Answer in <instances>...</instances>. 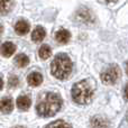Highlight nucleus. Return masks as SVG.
<instances>
[{"label": "nucleus", "mask_w": 128, "mask_h": 128, "mask_svg": "<svg viewBox=\"0 0 128 128\" xmlns=\"http://www.w3.org/2000/svg\"><path fill=\"white\" fill-rule=\"evenodd\" d=\"M62 107V99L53 92H45L38 98L36 111L40 117H53L60 111Z\"/></svg>", "instance_id": "nucleus-1"}, {"label": "nucleus", "mask_w": 128, "mask_h": 128, "mask_svg": "<svg viewBox=\"0 0 128 128\" xmlns=\"http://www.w3.org/2000/svg\"><path fill=\"white\" fill-rule=\"evenodd\" d=\"M72 68L73 64L71 58L66 54L61 53L54 58L53 62L51 64V72L56 79L65 80L72 73Z\"/></svg>", "instance_id": "nucleus-2"}, {"label": "nucleus", "mask_w": 128, "mask_h": 128, "mask_svg": "<svg viewBox=\"0 0 128 128\" xmlns=\"http://www.w3.org/2000/svg\"><path fill=\"white\" fill-rule=\"evenodd\" d=\"M72 99L78 104H88L93 98V86L88 80H82L73 86Z\"/></svg>", "instance_id": "nucleus-3"}, {"label": "nucleus", "mask_w": 128, "mask_h": 128, "mask_svg": "<svg viewBox=\"0 0 128 128\" xmlns=\"http://www.w3.org/2000/svg\"><path fill=\"white\" fill-rule=\"evenodd\" d=\"M120 75H122V71H120L119 66L114 64L110 65L101 73L100 78H101V81L104 84H114L119 80Z\"/></svg>", "instance_id": "nucleus-4"}, {"label": "nucleus", "mask_w": 128, "mask_h": 128, "mask_svg": "<svg viewBox=\"0 0 128 128\" xmlns=\"http://www.w3.org/2000/svg\"><path fill=\"white\" fill-rule=\"evenodd\" d=\"M75 18L79 20L81 24L88 25V24H93L94 18H93V14L91 12L89 9L86 8H81L78 10V12L75 14Z\"/></svg>", "instance_id": "nucleus-5"}, {"label": "nucleus", "mask_w": 128, "mask_h": 128, "mask_svg": "<svg viewBox=\"0 0 128 128\" xmlns=\"http://www.w3.org/2000/svg\"><path fill=\"white\" fill-rule=\"evenodd\" d=\"M91 128H108L109 120L104 116H94L90 120Z\"/></svg>", "instance_id": "nucleus-6"}, {"label": "nucleus", "mask_w": 128, "mask_h": 128, "mask_svg": "<svg viewBox=\"0 0 128 128\" xmlns=\"http://www.w3.org/2000/svg\"><path fill=\"white\" fill-rule=\"evenodd\" d=\"M16 51V46L14 43L11 42H6L0 46V53L4 58H10Z\"/></svg>", "instance_id": "nucleus-7"}, {"label": "nucleus", "mask_w": 128, "mask_h": 128, "mask_svg": "<svg viewBox=\"0 0 128 128\" xmlns=\"http://www.w3.org/2000/svg\"><path fill=\"white\" fill-rule=\"evenodd\" d=\"M12 109H14V101L11 98L6 97L0 100V111L1 112L9 114L12 111Z\"/></svg>", "instance_id": "nucleus-8"}, {"label": "nucleus", "mask_w": 128, "mask_h": 128, "mask_svg": "<svg viewBox=\"0 0 128 128\" xmlns=\"http://www.w3.org/2000/svg\"><path fill=\"white\" fill-rule=\"evenodd\" d=\"M16 104L17 107L20 109V110H28L30 108L32 104V100L28 96H19L17 98V101H16Z\"/></svg>", "instance_id": "nucleus-9"}, {"label": "nucleus", "mask_w": 128, "mask_h": 128, "mask_svg": "<svg viewBox=\"0 0 128 128\" xmlns=\"http://www.w3.org/2000/svg\"><path fill=\"white\" fill-rule=\"evenodd\" d=\"M29 29H30V26H29L28 22H26V20H18L15 25V30L19 35L27 34L29 32Z\"/></svg>", "instance_id": "nucleus-10"}, {"label": "nucleus", "mask_w": 128, "mask_h": 128, "mask_svg": "<svg viewBox=\"0 0 128 128\" xmlns=\"http://www.w3.org/2000/svg\"><path fill=\"white\" fill-rule=\"evenodd\" d=\"M27 82H28V84L32 86H40V83L43 82V76H42L40 73L33 72L28 75V78H27Z\"/></svg>", "instance_id": "nucleus-11"}, {"label": "nucleus", "mask_w": 128, "mask_h": 128, "mask_svg": "<svg viewBox=\"0 0 128 128\" xmlns=\"http://www.w3.org/2000/svg\"><path fill=\"white\" fill-rule=\"evenodd\" d=\"M45 35H46L45 29L40 26H37L32 32V40H33L34 42H42L45 38Z\"/></svg>", "instance_id": "nucleus-12"}, {"label": "nucleus", "mask_w": 128, "mask_h": 128, "mask_svg": "<svg viewBox=\"0 0 128 128\" xmlns=\"http://www.w3.org/2000/svg\"><path fill=\"white\" fill-rule=\"evenodd\" d=\"M71 38V34L68 30H65V29H62V30H58V33L55 34V40H58L61 44H65L70 40Z\"/></svg>", "instance_id": "nucleus-13"}, {"label": "nucleus", "mask_w": 128, "mask_h": 128, "mask_svg": "<svg viewBox=\"0 0 128 128\" xmlns=\"http://www.w3.org/2000/svg\"><path fill=\"white\" fill-rule=\"evenodd\" d=\"M14 6V0H0V16L6 15L11 10Z\"/></svg>", "instance_id": "nucleus-14"}, {"label": "nucleus", "mask_w": 128, "mask_h": 128, "mask_svg": "<svg viewBox=\"0 0 128 128\" xmlns=\"http://www.w3.org/2000/svg\"><path fill=\"white\" fill-rule=\"evenodd\" d=\"M15 63L18 68H25V66L28 65L29 58H28V56L25 55V54H18L15 58Z\"/></svg>", "instance_id": "nucleus-15"}, {"label": "nucleus", "mask_w": 128, "mask_h": 128, "mask_svg": "<svg viewBox=\"0 0 128 128\" xmlns=\"http://www.w3.org/2000/svg\"><path fill=\"white\" fill-rule=\"evenodd\" d=\"M51 54H52V50L48 45H43V46H40V51H38V55H40V58H42V60H47V58L51 56Z\"/></svg>", "instance_id": "nucleus-16"}, {"label": "nucleus", "mask_w": 128, "mask_h": 128, "mask_svg": "<svg viewBox=\"0 0 128 128\" xmlns=\"http://www.w3.org/2000/svg\"><path fill=\"white\" fill-rule=\"evenodd\" d=\"M45 128H72L70 124L65 122L64 120H56L51 124H48Z\"/></svg>", "instance_id": "nucleus-17"}, {"label": "nucleus", "mask_w": 128, "mask_h": 128, "mask_svg": "<svg viewBox=\"0 0 128 128\" xmlns=\"http://www.w3.org/2000/svg\"><path fill=\"white\" fill-rule=\"evenodd\" d=\"M18 83H19V81H18V78L16 76V75H11V76L9 78V81H8L9 86H11V88H16V86H18Z\"/></svg>", "instance_id": "nucleus-18"}, {"label": "nucleus", "mask_w": 128, "mask_h": 128, "mask_svg": "<svg viewBox=\"0 0 128 128\" xmlns=\"http://www.w3.org/2000/svg\"><path fill=\"white\" fill-rule=\"evenodd\" d=\"M124 98L126 100H128V83L126 84V86H125V89H124Z\"/></svg>", "instance_id": "nucleus-19"}, {"label": "nucleus", "mask_w": 128, "mask_h": 128, "mask_svg": "<svg viewBox=\"0 0 128 128\" xmlns=\"http://www.w3.org/2000/svg\"><path fill=\"white\" fill-rule=\"evenodd\" d=\"M100 1L104 2V4H115V2H117L118 0H100Z\"/></svg>", "instance_id": "nucleus-20"}, {"label": "nucleus", "mask_w": 128, "mask_h": 128, "mask_svg": "<svg viewBox=\"0 0 128 128\" xmlns=\"http://www.w3.org/2000/svg\"><path fill=\"white\" fill-rule=\"evenodd\" d=\"M2 86H4V81H2V79L0 78V90L2 89Z\"/></svg>", "instance_id": "nucleus-21"}, {"label": "nucleus", "mask_w": 128, "mask_h": 128, "mask_svg": "<svg viewBox=\"0 0 128 128\" xmlns=\"http://www.w3.org/2000/svg\"><path fill=\"white\" fill-rule=\"evenodd\" d=\"M2 32H4V26H2V24H0V36H1Z\"/></svg>", "instance_id": "nucleus-22"}, {"label": "nucleus", "mask_w": 128, "mask_h": 128, "mask_svg": "<svg viewBox=\"0 0 128 128\" xmlns=\"http://www.w3.org/2000/svg\"><path fill=\"white\" fill-rule=\"evenodd\" d=\"M126 72H127V74H128V62H127V65H126Z\"/></svg>", "instance_id": "nucleus-23"}, {"label": "nucleus", "mask_w": 128, "mask_h": 128, "mask_svg": "<svg viewBox=\"0 0 128 128\" xmlns=\"http://www.w3.org/2000/svg\"><path fill=\"white\" fill-rule=\"evenodd\" d=\"M14 128H25V127H22V126H16V127H14Z\"/></svg>", "instance_id": "nucleus-24"}]
</instances>
